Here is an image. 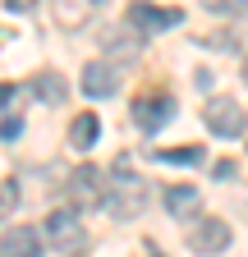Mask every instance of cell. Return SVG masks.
I'll return each mask as SVG.
<instances>
[{
	"instance_id": "6da1fadb",
	"label": "cell",
	"mask_w": 248,
	"mask_h": 257,
	"mask_svg": "<svg viewBox=\"0 0 248 257\" xmlns=\"http://www.w3.org/2000/svg\"><path fill=\"white\" fill-rule=\"evenodd\" d=\"M101 207H106L115 220H138V216H143V207H147V184L129 170V156H119V161H115Z\"/></svg>"
},
{
	"instance_id": "7a4b0ae2",
	"label": "cell",
	"mask_w": 248,
	"mask_h": 257,
	"mask_svg": "<svg viewBox=\"0 0 248 257\" xmlns=\"http://www.w3.org/2000/svg\"><path fill=\"white\" fill-rule=\"evenodd\" d=\"M42 239L55 248V252H78L83 248V225L74 211H51L42 220Z\"/></svg>"
},
{
	"instance_id": "3957f363",
	"label": "cell",
	"mask_w": 248,
	"mask_h": 257,
	"mask_svg": "<svg viewBox=\"0 0 248 257\" xmlns=\"http://www.w3.org/2000/svg\"><path fill=\"white\" fill-rule=\"evenodd\" d=\"M175 115V96L170 92H143L134 96V124L143 128V134H157L161 124H170Z\"/></svg>"
},
{
	"instance_id": "277c9868",
	"label": "cell",
	"mask_w": 248,
	"mask_h": 257,
	"mask_svg": "<svg viewBox=\"0 0 248 257\" xmlns=\"http://www.w3.org/2000/svg\"><path fill=\"white\" fill-rule=\"evenodd\" d=\"M202 119H207V128H211V134H221V138H239L243 128H248L243 106H239V101H230V96H216V101H207Z\"/></svg>"
},
{
	"instance_id": "5b68a950",
	"label": "cell",
	"mask_w": 248,
	"mask_h": 257,
	"mask_svg": "<svg viewBox=\"0 0 248 257\" xmlns=\"http://www.w3.org/2000/svg\"><path fill=\"white\" fill-rule=\"evenodd\" d=\"M189 248L202 252V257L225 252V248H230V225H225V220H216V216H198V220L189 225Z\"/></svg>"
},
{
	"instance_id": "8992f818",
	"label": "cell",
	"mask_w": 248,
	"mask_h": 257,
	"mask_svg": "<svg viewBox=\"0 0 248 257\" xmlns=\"http://www.w3.org/2000/svg\"><path fill=\"white\" fill-rule=\"evenodd\" d=\"M106 175L97 170V166H78L74 175H69V202H74V211H83V207H101V198H106V184H101Z\"/></svg>"
},
{
	"instance_id": "52a82bcc",
	"label": "cell",
	"mask_w": 248,
	"mask_h": 257,
	"mask_svg": "<svg viewBox=\"0 0 248 257\" xmlns=\"http://www.w3.org/2000/svg\"><path fill=\"white\" fill-rule=\"evenodd\" d=\"M97 10H101V0H51V19H55V28H65V32L87 28L92 19H97Z\"/></svg>"
},
{
	"instance_id": "ba28073f",
	"label": "cell",
	"mask_w": 248,
	"mask_h": 257,
	"mask_svg": "<svg viewBox=\"0 0 248 257\" xmlns=\"http://www.w3.org/2000/svg\"><path fill=\"white\" fill-rule=\"evenodd\" d=\"M129 23L143 32V37H152V32H166L175 23H184V10H157V5H129Z\"/></svg>"
},
{
	"instance_id": "9c48e42d",
	"label": "cell",
	"mask_w": 248,
	"mask_h": 257,
	"mask_svg": "<svg viewBox=\"0 0 248 257\" xmlns=\"http://www.w3.org/2000/svg\"><path fill=\"white\" fill-rule=\"evenodd\" d=\"M42 234L33 225H10L5 234H0V257H42Z\"/></svg>"
},
{
	"instance_id": "30bf717a",
	"label": "cell",
	"mask_w": 248,
	"mask_h": 257,
	"mask_svg": "<svg viewBox=\"0 0 248 257\" xmlns=\"http://www.w3.org/2000/svg\"><path fill=\"white\" fill-rule=\"evenodd\" d=\"M83 92L87 96H110L115 87H119V74H115V64H106V60H92L87 69H83Z\"/></svg>"
},
{
	"instance_id": "8fae6325",
	"label": "cell",
	"mask_w": 248,
	"mask_h": 257,
	"mask_svg": "<svg viewBox=\"0 0 248 257\" xmlns=\"http://www.w3.org/2000/svg\"><path fill=\"white\" fill-rule=\"evenodd\" d=\"M166 207H170V216H179V220L193 216V211H198V188H189V184L179 188V184H175V188L166 193Z\"/></svg>"
},
{
	"instance_id": "7c38bea8",
	"label": "cell",
	"mask_w": 248,
	"mask_h": 257,
	"mask_svg": "<svg viewBox=\"0 0 248 257\" xmlns=\"http://www.w3.org/2000/svg\"><path fill=\"white\" fill-rule=\"evenodd\" d=\"M157 161H166V166H202V147L198 143H184V147H161Z\"/></svg>"
},
{
	"instance_id": "4fadbf2b",
	"label": "cell",
	"mask_w": 248,
	"mask_h": 257,
	"mask_svg": "<svg viewBox=\"0 0 248 257\" xmlns=\"http://www.w3.org/2000/svg\"><path fill=\"white\" fill-rule=\"evenodd\" d=\"M69 143H74V147H92V143H97V115H92V110H83V115L74 119Z\"/></svg>"
},
{
	"instance_id": "5bb4252c",
	"label": "cell",
	"mask_w": 248,
	"mask_h": 257,
	"mask_svg": "<svg viewBox=\"0 0 248 257\" xmlns=\"http://www.w3.org/2000/svg\"><path fill=\"white\" fill-rule=\"evenodd\" d=\"M33 92L42 96V101H51V106H60V101H65V78H60V74H37V83H33Z\"/></svg>"
},
{
	"instance_id": "9a60e30c",
	"label": "cell",
	"mask_w": 248,
	"mask_h": 257,
	"mask_svg": "<svg viewBox=\"0 0 248 257\" xmlns=\"http://www.w3.org/2000/svg\"><path fill=\"white\" fill-rule=\"evenodd\" d=\"M106 51H115V55H124V60H134V55L143 51V42L134 37V32H110V37H106Z\"/></svg>"
},
{
	"instance_id": "2e32d148",
	"label": "cell",
	"mask_w": 248,
	"mask_h": 257,
	"mask_svg": "<svg viewBox=\"0 0 248 257\" xmlns=\"http://www.w3.org/2000/svg\"><path fill=\"white\" fill-rule=\"evenodd\" d=\"M202 5H207V14H225V19H234V14L248 10V0H202Z\"/></svg>"
},
{
	"instance_id": "e0dca14e",
	"label": "cell",
	"mask_w": 248,
	"mask_h": 257,
	"mask_svg": "<svg viewBox=\"0 0 248 257\" xmlns=\"http://www.w3.org/2000/svg\"><path fill=\"white\" fill-rule=\"evenodd\" d=\"M19 207V188L10 179H0V220H10V211Z\"/></svg>"
},
{
	"instance_id": "ac0fdd59",
	"label": "cell",
	"mask_w": 248,
	"mask_h": 257,
	"mask_svg": "<svg viewBox=\"0 0 248 257\" xmlns=\"http://www.w3.org/2000/svg\"><path fill=\"white\" fill-rule=\"evenodd\" d=\"M19 128H23V119H19V115H10L5 124H0V134H5V138H19Z\"/></svg>"
},
{
	"instance_id": "d6986e66",
	"label": "cell",
	"mask_w": 248,
	"mask_h": 257,
	"mask_svg": "<svg viewBox=\"0 0 248 257\" xmlns=\"http://www.w3.org/2000/svg\"><path fill=\"white\" fill-rule=\"evenodd\" d=\"M5 5H10L14 14H28V10H33V5H37V0H5Z\"/></svg>"
},
{
	"instance_id": "ffe728a7",
	"label": "cell",
	"mask_w": 248,
	"mask_h": 257,
	"mask_svg": "<svg viewBox=\"0 0 248 257\" xmlns=\"http://www.w3.org/2000/svg\"><path fill=\"white\" fill-rule=\"evenodd\" d=\"M10 96H14V87H10V83H0V106H5Z\"/></svg>"
},
{
	"instance_id": "44dd1931",
	"label": "cell",
	"mask_w": 248,
	"mask_h": 257,
	"mask_svg": "<svg viewBox=\"0 0 248 257\" xmlns=\"http://www.w3.org/2000/svg\"><path fill=\"white\" fill-rule=\"evenodd\" d=\"M243 78H248V60H243Z\"/></svg>"
}]
</instances>
